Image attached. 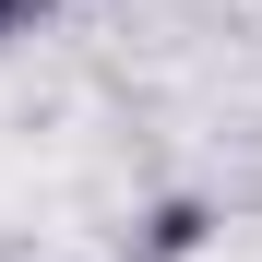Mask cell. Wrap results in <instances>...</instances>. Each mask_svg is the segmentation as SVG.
Here are the masks:
<instances>
[{"instance_id":"1","label":"cell","mask_w":262,"mask_h":262,"mask_svg":"<svg viewBox=\"0 0 262 262\" xmlns=\"http://www.w3.org/2000/svg\"><path fill=\"white\" fill-rule=\"evenodd\" d=\"M24 12H36V0H0V36H12V24H24Z\"/></svg>"}]
</instances>
